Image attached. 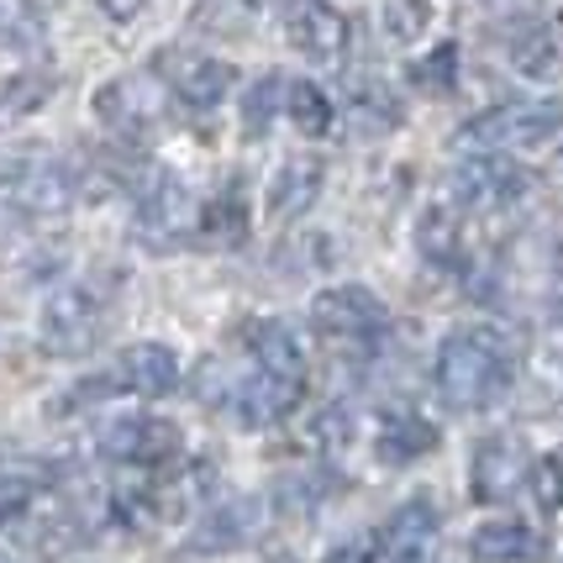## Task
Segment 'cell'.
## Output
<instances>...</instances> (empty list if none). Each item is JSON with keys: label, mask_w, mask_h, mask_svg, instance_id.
I'll return each mask as SVG.
<instances>
[{"label": "cell", "mask_w": 563, "mask_h": 563, "mask_svg": "<svg viewBox=\"0 0 563 563\" xmlns=\"http://www.w3.org/2000/svg\"><path fill=\"white\" fill-rule=\"evenodd\" d=\"M0 563H16V559H11V553H5V548H0Z\"/></svg>", "instance_id": "36"}, {"label": "cell", "mask_w": 563, "mask_h": 563, "mask_svg": "<svg viewBox=\"0 0 563 563\" xmlns=\"http://www.w3.org/2000/svg\"><path fill=\"white\" fill-rule=\"evenodd\" d=\"M79 196L74 185V169L48 153V147H11L0 153V206L16 211V217H32V221H48V217H64Z\"/></svg>", "instance_id": "2"}, {"label": "cell", "mask_w": 563, "mask_h": 563, "mask_svg": "<svg viewBox=\"0 0 563 563\" xmlns=\"http://www.w3.org/2000/svg\"><path fill=\"white\" fill-rule=\"evenodd\" d=\"M411 238H417V253L427 264H438V269H459L464 264V221L453 206H427L411 227Z\"/></svg>", "instance_id": "17"}, {"label": "cell", "mask_w": 563, "mask_h": 563, "mask_svg": "<svg viewBox=\"0 0 563 563\" xmlns=\"http://www.w3.org/2000/svg\"><path fill=\"white\" fill-rule=\"evenodd\" d=\"M247 347H253L258 368H285V374H300V368H306V338L279 317L253 321V327H247Z\"/></svg>", "instance_id": "20"}, {"label": "cell", "mask_w": 563, "mask_h": 563, "mask_svg": "<svg viewBox=\"0 0 563 563\" xmlns=\"http://www.w3.org/2000/svg\"><path fill=\"white\" fill-rule=\"evenodd\" d=\"M169 106H174V90L158 74H122V79L100 85L96 100H90L96 122L106 126L111 137H122V143L153 137L158 126L169 122Z\"/></svg>", "instance_id": "3"}, {"label": "cell", "mask_w": 563, "mask_h": 563, "mask_svg": "<svg viewBox=\"0 0 563 563\" xmlns=\"http://www.w3.org/2000/svg\"><path fill=\"white\" fill-rule=\"evenodd\" d=\"M285 85H290V79L279 69H264L253 85H243V137L258 143V137L269 132V122L279 117V106H285Z\"/></svg>", "instance_id": "24"}, {"label": "cell", "mask_w": 563, "mask_h": 563, "mask_svg": "<svg viewBox=\"0 0 563 563\" xmlns=\"http://www.w3.org/2000/svg\"><path fill=\"white\" fill-rule=\"evenodd\" d=\"M153 74L174 90V100H185L190 111H211L227 100V90L238 85V69L227 58L211 53H190V48H164L153 58Z\"/></svg>", "instance_id": "8"}, {"label": "cell", "mask_w": 563, "mask_h": 563, "mask_svg": "<svg viewBox=\"0 0 563 563\" xmlns=\"http://www.w3.org/2000/svg\"><path fill=\"white\" fill-rule=\"evenodd\" d=\"M563 111L559 106H495L485 117L464 122L459 153H511V147H559Z\"/></svg>", "instance_id": "4"}, {"label": "cell", "mask_w": 563, "mask_h": 563, "mask_svg": "<svg viewBox=\"0 0 563 563\" xmlns=\"http://www.w3.org/2000/svg\"><path fill=\"white\" fill-rule=\"evenodd\" d=\"M100 453L117 459V464H132V468H174L179 453H185V432L174 427L169 417H117L100 427Z\"/></svg>", "instance_id": "6"}, {"label": "cell", "mask_w": 563, "mask_h": 563, "mask_svg": "<svg viewBox=\"0 0 563 563\" xmlns=\"http://www.w3.org/2000/svg\"><path fill=\"white\" fill-rule=\"evenodd\" d=\"M37 343L53 358H85L100 343V295L90 285H58L37 311Z\"/></svg>", "instance_id": "5"}, {"label": "cell", "mask_w": 563, "mask_h": 563, "mask_svg": "<svg viewBox=\"0 0 563 563\" xmlns=\"http://www.w3.org/2000/svg\"><path fill=\"white\" fill-rule=\"evenodd\" d=\"M511 390V358L490 332H453L438 347V395L453 411H485Z\"/></svg>", "instance_id": "1"}, {"label": "cell", "mask_w": 563, "mask_h": 563, "mask_svg": "<svg viewBox=\"0 0 563 563\" xmlns=\"http://www.w3.org/2000/svg\"><path fill=\"white\" fill-rule=\"evenodd\" d=\"M327 185V164L321 158H306V153H290L269 179V217L279 221H295L300 211H311Z\"/></svg>", "instance_id": "15"}, {"label": "cell", "mask_w": 563, "mask_h": 563, "mask_svg": "<svg viewBox=\"0 0 563 563\" xmlns=\"http://www.w3.org/2000/svg\"><path fill=\"white\" fill-rule=\"evenodd\" d=\"M217 5H227V11H243V16H258L269 0H217Z\"/></svg>", "instance_id": "35"}, {"label": "cell", "mask_w": 563, "mask_h": 563, "mask_svg": "<svg viewBox=\"0 0 563 563\" xmlns=\"http://www.w3.org/2000/svg\"><path fill=\"white\" fill-rule=\"evenodd\" d=\"M527 474H532V464H527V448H521V438H511V432H495V438H485L479 448H474V464H468V490H474V500H479V506H500V500H511V495L527 485Z\"/></svg>", "instance_id": "11"}, {"label": "cell", "mask_w": 563, "mask_h": 563, "mask_svg": "<svg viewBox=\"0 0 563 563\" xmlns=\"http://www.w3.org/2000/svg\"><path fill=\"white\" fill-rule=\"evenodd\" d=\"M300 400H306V379L285 374V368H258L253 379H243L232 390V406H238L243 427H279V421H290L300 411Z\"/></svg>", "instance_id": "13"}, {"label": "cell", "mask_w": 563, "mask_h": 563, "mask_svg": "<svg viewBox=\"0 0 563 563\" xmlns=\"http://www.w3.org/2000/svg\"><path fill=\"white\" fill-rule=\"evenodd\" d=\"M438 448V427L427 417H390L385 421V432L374 438V453H379V464H417V459H427Z\"/></svg>", "instance_id": "19"}, {"label": "cell", "mask_w": 563, "mask_h": 563, "mask_svg": "<svg viewBox=\"0 0 563 563\" xmlns=\"http://www.w3.org/2000/svg\"><path fill=\"white\" fill-rule=\"evenodd\" d=\"M285 117L300 137H327L332 122H338V111H332V96L311 85V79H290L285 85Z\"/></svg>", "instance_id": "22"}, {"label": "cell", "mask_w": 563, "mask_h": 563, "mask_svg": "<svg viewBox=\"0 0 563 563\" xmlns=\"http://www.w3.org/2000/svg\"><path fill=\"white\" fill-rule=\"evenodd\" d=\"M185 217H190V190H185L164 164H147V179L137 185L132 238H137L147 253H169V247L185 238Z\"/></svg>", "instance_id": "7"}, {"label": "cell", "mask_w": 563, "mask_h": 563, "mask_svg": "<svg viewBox=\"0 0 563 563\" xmlns=\"http://www.w3.org/2000/svg\"><path fill=\"white\" fill-rule=\"evenodd\" d=\"M347 117H353V126H364V132H395L406 111H400V100L379 79H364V85H347Z\"/></svg>", "instance_id": "23"}, {"label": "cell", "mask_w": 563, "mask_h": 563, "mask_svg": "<svg viewBox=\"0 0 563 563\" xmlns=\"http://www.w3.org/2000/svg\"><path fill=\"white\" fill-rule=\"evenodd\" d=\"M285 43L311 64H343L347 16L332 0H285Z\"/></svg>", "instance_id": "10"}, {"label": "cell", "mask_w": 563, "mask_h": 563, "mask_svg": "<svg viewBox=\"0 0 563 563\" xmlns=\"http://www.w3.org/2000/svg\"><path fill=\"white\" fill-rule=\"evenodd\" d=\"M385 26L395 43H421L432 32V0H390L385 5Z\"/></svg>", "instance_id": "29"}, {"label": "cell", "mask_w": 563, "mask_h": 563, "mask_svg": "<svg viewBox=\"0 0 563 563\" xmlns=\"http://www.w3.org/2000/svg\"><path fill=\"white\" fill-rule=\"evenodd\" d=\"M311 327L332 343H368L374 332H385V306L368 285H327L311 300Z\"/></svg>", "instance_id": "9"}, {"label": "cell", "mask_w": 563, "mask_h": 563, "mask_svg": "<svg viewBox=\"0 0 563 563\" xmlns=\"http://www.w3.org/2000/svg\"><path fill=\"white\" fill-rule=\"evenodd\" d=\"M200 243L206 247H243L247 232H253V217H247V206L238 190H227V196L206 200L200 206Z\"/></svg>", "instance_id": "21"}, {"label": "cell", "mask_w": 563, "mask_h": 563, "mask_svg": "<svg viewBox=\"0 0 563 563\" xmlns=\"http://www.w3.org/2000/svg\"><path fill=\"white\" fill-rule=\"evenodd\" d=\"M432 538H438V506L427 495H411L406 506H395V516L379 527L385 553H432Z\"/></svg>", "instance_id": "18"}, {"label": "cell", "mask_w": 563, "mask_h": 563, "mask_svg": "<svg viewBox=\"0 0 563 563\" xmlns=\"http://www.w3.org/2000/svg\"><path fill=\"white\" fill-rule=\"evenodd\" d=\"M527 490H532V500H538V511H548V516L563 511V459H559V453H548V459H532Z\"/></svg>", "instance_id": "30"}, {"label": "cell", "mask_w": 563, "mask_h": 563, "mask_svg": "<svg viewBox=\"0 0 563 563\" xmlns=\"http://www.w3.org/2000/svg\"><path fill=\"white\" fill-rule=\"evenodd\" d=\"M53 100L48 74H5L0 79V122H22L32 111H43Z\"/></svg>", "instance_id": "25"}, {"label": "cell", "mask_w": 563, "mask_h": 563, "mask_svg": "<svg viewBox=\"0 0 563 563\" xmlns=\"http://www.w3.org/2000/svg\"><path fill=\"white\" fill-rule=\"evenodd\" d=\"M247 532H253V506L247 500H227V506H217V511L200 521L196 542L206 553H221V548H238Z\"/></svg>", "instance_id": "26"}, {"label": "cell", "mask_w": 563, "mask_h": 563, "mask_svg": "<svg viewBox=\"0 0 563 563\" xmlns=\"http://www.w3.org/2000/svg\"><path fill=\"white\" fill-rule=\"evenodd\" d=\"M37 11H32V0H0V48H26V43H37Z\"/></svg>", "instance_id": "31"}, {"label": "cell", "mask_w": 563, "mask_h": 563, "mask_svg": "<svg viewBox=\"0 0 563 563\" xmlns=\"http://www.w3.org/2000/svg\"><path fill=\"white\" fill-rule=\"evenodd\" d=\"M100 16H111V22H132V16H143L147 0H96Z\"/></svg>", "instance_id": "33"}, {"label": "cell", "mask_w": 563, "mask_h": 563, "mask_svg": "<svg viewBox=\"0 0 563 563\" xmlns=\"http://www.w3.org/2000/svg\"><path fill=\"white\" fill-rule=\"evenodd\" d=\"M521 190H527V174L506 153H464V164L453 169V196L464 200L468 211H500Z\"/></svg>", "instance_id": "12"}, {"label": "cell", "mask_w": 563, "mask_h": 563, "mask_svg": "<svg viewBox=\"0 0 563 563\" xmlns=\"http://www.w3.org/2000/svg\"><path fill=\"white\" fill-rule=\"evenodd\" d=\"M321 563H379V559H374L368 548H332Z\"/></svg>", "instance_id": "34"}, {"label": "cell", "mask_w": 563, "mask_h": 563, "mask_svg": "<svg viewBox=\"0 0 563 563\" xmlns=\"http://www.w3.org/2000/svg\"><path fill=\"white\" fill-rule=\"evenodd\" d=\"M411 85L421 96H453L459 90V43H438L411 64Z\"/></svg>", "instance_id": "27"}, {"label": "cell", "mask_w": 563, "mask_h": 563, "mask_svg": "<svg viewBox=\"0 0 563 563\" xmlns=\"http://www.w3.org/2000/svg\"><path fill=\"white\" fill-rule=\"evenodd\" d=\"M553 53H559V43H553L548 26H527V32L511 37V64L521 74H548L553 69Z\"/></svg>", "instance_id": "28"}, {"label": "cell", "mask_w": 563, "mask_h": 563, "mask_svg": "<svg viewBox=\"0 0 563 563\" xmlns=\"http://www.w3.org/2000/svg\"><path fill=\"white\" fill-rule=\"evenodd\" d=\"M468 559L474 563H532V559H542V538L527 521H485L468 538Z\"/></svg>", "instance_id": "16"}, {"label": "cell", "mask_w": 563, "mask_h": 563, "mask_svg": "<svg viewBox=\"0 0 563 563\" xmlns=\"http://www.w3.org/2000/svg\"><path fill=\"white\" fill-rule=\"evenodd\" d=\"M117 368H122L126 390L143 395V400H164V395H174L185 385V368L174 358V347H164V343H132Z\"/></svg>", "instance_id": "14"}, {"label": "cell", "mask_w": 563, "mask_h": 563, "mask_svg": "<svg viewBox=\"0 0 563 563\" xmlns=\"http://www.w3.org/2000/svg\"><path fill=\"white\" fill-rule=\"evenodd\" d=\"M37 500V479L32 474H0V527L22 521Z\"/></svg>", "instance_id": "32"}]
</instances>
